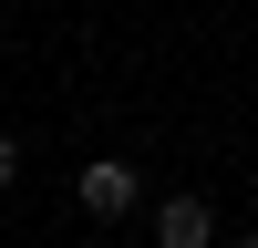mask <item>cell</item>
Masks as SVG:
<instances>
[{
	"label": "cell",
	"mask_w": 258,
	"mask_h": 248,
	"mask_svg": "<svg viewBox=\"0 0 258 248\" xmlns=\"http://www.w3.org/2000/svg\"><path fill=\"white\" fill-rule=\"evenodd\" d=\"M73 197H83V217H93V227H124V217L145 207V176H135L124 155H93V165H83V186H73Z\"/></svg>",
	"instance_id": "obj_1"
},
{
	"label": "cell",
	"mask_w": 258,
	"mask_h": 248,
	"mask_svg": "<svg viewBox=\"0 0 258 248\" xmlns=\"http://www.w3.org/2000/svg\"><path fill=\"white\" fill-rule=\"evenodd\" d=\"M217 238V197H155V248H207Z\"/></svg>",
	"instance_id": "obj_2"
},
{
	"label": "cell",
	"mask_w": 258,
	"mask_h": 248,
	"mask_svg": "<svg viewBox=\"0 0 258 248\" xmlns=\"http://www.w3.org/2000/svg\"><path fill=\"white\" fill-rule=\"evenodd\" d=\"M238 248H258V227H248V238H238Z\"/></svg>",
	"instance_id": "obj_4"
},
{
	"label": "cell",
	"mask_w": 258,
	"mask_h": 248,
	"mask_svg": "<svg viewBox=\"0 0 258 248\" xmlns=\"http://www.w3.org/2000/svg\"><path fill=\"white\" fill-rule=\"evenodd\" d=\"M11 176H21V135L0 124V186H11Z\"/></svg>",
	"instance_id": "obj_3"
}]
</instances>
